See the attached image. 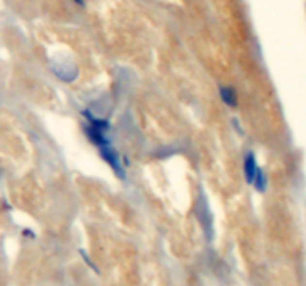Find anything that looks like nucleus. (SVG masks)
<instances>
[{
    "label": "nucleus",
    "instance_id": "obj_1",
    "mask_svg": "<svg viewBox=\"0 0 306 286\" xmlns=\"http://www.w3.org/2000/svg\"><path fill=\"white\" fill-rule=\"evenodd\" d=\"M257 168H258V166L256 163L254 154H253V152H248L246 157H245V178H246V182L248 183H253L254 182Z\"/></svg>",
    "mask_w": 306,
    "mask_h": 286
},
{
    "label": "nucleus",
    "instance_id": "obj_2",
    "mask_svg": "<svg viewBox=\"0 0 306 286\" xmlns=\"http://www.w3.org/2000/svg\"><path fill=\"white\" fill-rule=\"evenodd\" d=\"M221 99L227 106H230V107H235L236 103H238L236 92L228 87H221Z\"/></svg>",
    "mask_w": 306,
    "mask_h": 286
},
{
    "label": "nucleus",
    "instance_id": "obj_3",
    "mask_svg": "<svg viewBox=\"0 0 306 286\" xmlns=\"http://www.w3.org/2000/svg\"><path fill=\"white\" fill-rule=\"evenodd\" d=\"M254 186L260 191V193H264L266 191V186H267V179H266V175L264 171L258 167L257 168V173H256V178H254Z\"/></svg>",
    "mask_w": 306,
    "mask_h": 286
},
{
    "label": "nucleus",
    "instance_id": "obj_4",
    "mask_svg": "<svg viewBox=\"0 0 306 286\" xmlns=\"http://www.w3.org/2000/svg\"><path fill=\"white\" fill-rule=\"evenodd\" d=\"M75 3H76V5H81V6H84V0H75Z\"/></svg>",
    "mask_w": 306,
    "mask_h": 286
}]
</instances>
